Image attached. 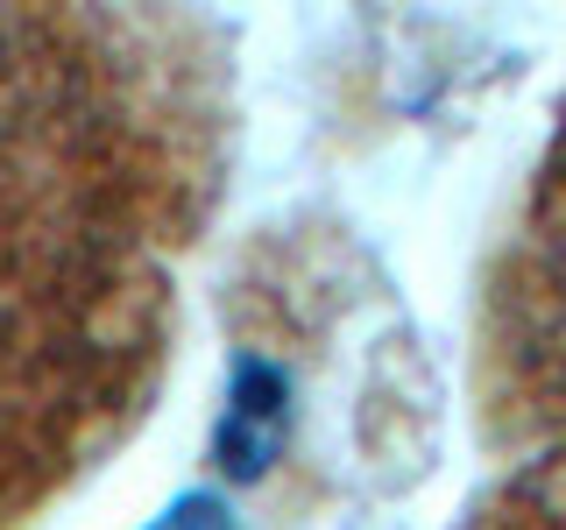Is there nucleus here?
<instances>
[{
  "label": "nucleus",
  "mask_w": 566,
  "mask_h": 530,
  "mask_svg": "<svg viewBox=\"0 0 566 530\" xmlns=\"http://www.w3.org/2000/svg\"><path fill=\"white\" fill-rule=\"evenodd\" d=\"M283 438H291V382H283L276 361L241 353L234 382H227L220 432H212V459H220L227 481H262L270 459L283 453Z\"/></svg>",
  "instance_id": "obj_1"
},
{
  "label": "nucleus",
  "mask_w": 566,
  "mask_h": 530,
  "mask_svg": "<svg viewBox=\"0 0 566 530\" xmlns=\"http://www.w3.org/2000/svg\"><path fill=\"white\" fill-rule=\"evenodd\" d=\"M149 530H241V523H234V509H227L220 495L191 488V495H177V502H170Z\"/></svg>",
  "instance_id": "obj_2"
}]
</instances>
